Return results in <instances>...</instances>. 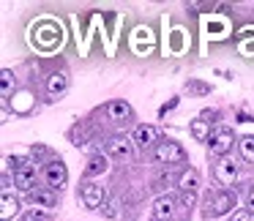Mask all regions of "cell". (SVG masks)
<instances>
[{"label":"cell","instance_id":"1","mask_svg":"<svg viewBox=\"0 0 254 221\" xmlns=\"http://www.w3.org/2000/svg\"><path fill=\"white\" fill-rule=\"evenodd\" d=\"M6 164L14 169V186L22 191H33L36 186V161L33 156H8Z\"/></svg>","mask_w":254,"mask_h":221},{"label":"cell","instance_id":"2","mask_svg":"<svg viewBox=\"0 0 254 221\" xmlns=\"http://www.w3.org/2000/svg\"><path fill=\"white\" fill-rule=\"evenodd\" d=\"M235 205H238L235 191H227V188H224V191H216V194H208V197H205L202 216H205V219H216V216L230 213Z\"/></svg>","mask_w":254,"mask_h":221},{"label":"cell","instance_id":"3","mask_svg":"<svg viewBox=\"0 0 254 221\" xmlns=\"http://www.w3.org/2000/svg\"><path fill=\"white\" fill-rule=\"evenodd\" d=\"M153 161L156 164H167V166L183 164V161H186V150H183L175 139H161L153 148Z\"/></svg>","mask_w":254,"mask_h":221},{"label":"cell","instance_id":"4","mask_svg":"<svg viewBox=\"0 0 254 221\" xmlns=\"http://www.w3.org/2000/svg\"><path fill=\"white\" fill-rule=\"evenodd\" d=\"M68 183V169L61 159H52L50 164L44 166V186L52 188V191H61L63 186Z\"/></svg>","mask_w":254,"mask_h":221},{"label":"cell","instance_id":"5","mask_svg":"<svg viewBox=\"0 0 254 221\" xmlns=\"http://www.w3.org/2000/svg\"><path fill=\"white\" fill-rule=\"evenodd\" d=\"M232 145H235V137H232V131H227V128H219V131H213V134H210V139H208L210 156H219V159H224V156L230 153Z\"/></svg>","mask_w":254,"mask_h":221},{"label":"cell","instance_id":"6","mask_svg":"<svg viewBox=\"0 0 254 221\" xmlns=\"http://www.w3.org/2000/svg\"><path fill=\"white\" fill-rule=\"evenodd\" d=\"M28 205L52 210V208H58V191H52V188H47V186H39L28 194Z\"/></svg>","mask_w":254,"mask_h":221},{"label":"cell","instance_id":"7","mask_svg":"<svg viewBox=\"0 0 254 221\" xmlns=\"http://www.w3.org/2000/svg\"><path fill=\"white\" fill-rule=\"evenodd\" d=\"M107 115H110V120L115 123V126H128V123L134 120V110L126 101H110V104H107Z\"/></svg>","mask_w":254,"mask_h":221},{"label":"cell","instance_id":"8","mask_svg":"<svg viewBox=\"0 0 254 221\" xmlns=\"http://www.w3.org/2000/svg\"><path fill=\"white\" fill-rule=\"evenodd\" d=\"M213 177L221 183V186H235V180H238V166H235V161L232 159H219V164L213 166Z\"/></svg>","mask_w":254,"mask_h":221},{"label":"cell","instance_id":"9","mask_svg":"<svg viewBox=\"0 0 254 221\" xmlns=\"http://www.w3.org/2000/svg\"><path fill=\"white\" fill-rule=\"evenodd\" d=\"M104 199H107V191H104L101 183H82V202H85V208L96 210V208L104 205Z\"/></svg>","mask_w":254,"mask_h":221},{"label":"cell","instance_id":"10","mask_svg":"<svg viewBox=\"0 0 254 221\" xmlns=\"http://www.w3.org/2000/svg\"><path fill=\"white\" fill-rule=\"evenodd\" d=\"M107 153H110L112 159H118V161H128L131 153H134V148H131V142H128L126 137H110L107 139Z\"/></svg>","mask_w":254,"mask_h":221},{"label":"cell","instance_id":"11","mask_svg":"<svg viewBox=\"0 0 254 221\" xmlns=\"http://www.w3.org/2000/svg\"><path fill=\"white\" fill-rule=\"evenodd\" d=\"M66 88H68V71H55V74H50L47 77V96L50 99H58V96H63L66 93Z\"/></svg>","mask_w":254,"mask_h":221},{"label":"cell","instance_id":"12","mask_svg":"<svg viewBox=\"0 0 254 221\" xmlns=\"http://www.w3.org/2000/svg\"><path fill=\"white\" fill-rule=\"evenodd\" d=\"M175 197H170V194H167V197H159L153 202V221H170L172 216H175Z\"/></svg>","mask_w":254,"mask_h":221},{"label":"cell","instance_id":"13","mask_svg":"<svg viewBox=\"0 0 254 221\" xmlns=\"http://www.w3.org/2000/svg\"><path fill=\"white\" fill-rule=\"evenodd\" d=\"M159 139V131L153 126H137L134 128V145L137 148H150V145Z\"/></svg>","mask_w":254,"mask_h":221},{"label":"cell","instance_id":"14","mask_svg":"<svg viewBox=\"0 0 254 221\" xmlns=\"http://www.w3.org/2000/svg\"><path fill=\"white\" fill-rule=\"evenodd\" d=\"M0 208H3V210H0V219L8 221L11 216L19 213V199L14 197L11 191H3V197H0Z\"/></svg>","mask_w":254,"mask_h":221},{"label":"cell","instance_id":"15","mask_svg":"<svg viewBox=\"0 0 254 221\" xmlns=\"http://www.w3.org/2000/svg\"><path fill=\"white\" fill-rule=\"evenodd\" d=\"M36 41L41 47H52L55 41H61V28H55V25H41L39 33H36Z\"/></svg>","mask_w":254,"mask_h":221},{"label":"cell","instance_id":"16","mask_svg":"<svg viewBox=\"0 0 254 221\" xmlns=\"http://www.w3.org/2000/svg\"><path fill=\"white\" fill-rule=\"evenodd\" d=\"M107 156H101V153H96V156H90V161H88V166H85V177H99V175H104L107 172Z\"/></svg>","mask_w":254,"mask_h":221},{"label":"cell","instance_id":"17","mask_svg":"<svg viewBox=\"0 0 254 221\" xmlns=\"http://www.w3.org/2000/svg\"><path fill=\"white\" fill-rule=\"evenodd\" d=\"M238 150L249 164H254V134H246V137L238 139Z\"/></svg>","mask_w":254,"mask_h":221},{"label":"cell","instance_id":"18","mask_svg":"<svg viewBox=\"0 0 254 221\" xmlns=\"http://www.w3.org/2000/svg\"><path fill=\"white\" fill-rule=\"evenodd\" d=\"M0 82H3V90H0V93H3V104H6L8 99H11V90H14V71L11 68H3V71H0Z\"/></svg>","mask_w":254,"mask_h":221},{"label":"cell","instance_id":"19","mask_svg":"<svg viewBox=\"0 0 254 221\" xmlns=\"http://www.w3.org/2000/svg\"><path fill=\"white\" fill-rule=\"evenodd\" d=\"M191 134L199 139V142L210 139V123H208V120H202V117H199V120H194V123H191Z\"/></svg>","mask_w":254,"mask_h":221},{"label":"cell","instance_id":"20","mask_svg":"<svg viewBox=\"0 0 254 221\" xmlns=\"http://www.w3.org/2000/svg\"><path fill=\"white\" fill-rule=\"evenodd\" d=\"M197 183H199V175L194 169H189L186 175L181 177V191H197Z\"/></svg>","mask_w":254,"mask_h":221},{"label":"cell","instance_id":"21","mask_svg":"<svg viewBox=\"0 0 254 221\" xmlns=\"http://www.w3.org/2000/svg\"><path fill=\"white\" fill-rule=\"evenodd\" d=\"M101 213H104L107 219H115V216H118V202H115V199L104 202V205H101Z\"/></svg>","mask_w":254,"mask_h":221},{"label":"cell","instance_id":"22","mask_svg":"<svg viewBox=\"0 0 254 221\" xmlns=\"http://www.w3.org/2000/svg\"><path fill=\"white\" fill-rule=\"evenodd\" d=\"M246 210L254 213V180L249 183V188H246Z\"/></svg>","mask_w":254,"mask_h":221},{"label":"cell","instance_id":"23","mask_svg":"<svg viewBox=\"0 0 254 221\" xmlns=\"http://www.w3.org/2000/svg\"><path fill=\"white\" fill-rule=\"evenodd\" d=\"M194 191H181V205L183 208H194Z\"/></svg>","mask_w":254,"mask_h":221},{"label":"cell","instance_id":"24","mask_svg":"<svg viewBox=\"0 0 254 221\" xmlns=\"http://www.w3.org/2000/svg\"><path fill=\"white\" fill-rule=\"evenodd\" d=\"M186 88H189V90H194V93H202V96H205V93H210V88H208V85H202V82H189Z\"/></svg>","mask_w":254,"mask_h":221},{"label":"cell","instance_id":"25","mask_svg":"<svg viewBox=\"0 0 254 221\" xmlns=\"http://www.w3.org/2000/svg\"><path fill=\"white\" fill-rule=\"evenodd\" d=\"M252 219V213H249V210H235V213L230 216V221H249Z\"/></svg>","mask_w":254,"mask_h":221},{"label":"cell","instance_id":"26","mask_svg":"<svg viewBox=\"0 0 254 221\" xmlns=\"http://www.w3.org/2000/svg\"><path fill=\"white\" fill-rule=\"evenodd\" d=\"M19 221H44V219H41V216H36V210H30V213L19 216Z\"/></svg>","mask_w":254,"mask_h":221},{"label":"cell","instance_id":"27","mask_svg":"<svg viewBox=\"0 0 254 221\" xmlns=\"http://www.w3.org/2000/svg\"><path fill=\"white\" fill-rule=\"evenodd\" d=\"M216 117H219V112H216V110L213 112H210V110L202 112V120H208V123H216Z\"/></svg>","mask_w":254,"mask_h":221}]
</instances>
